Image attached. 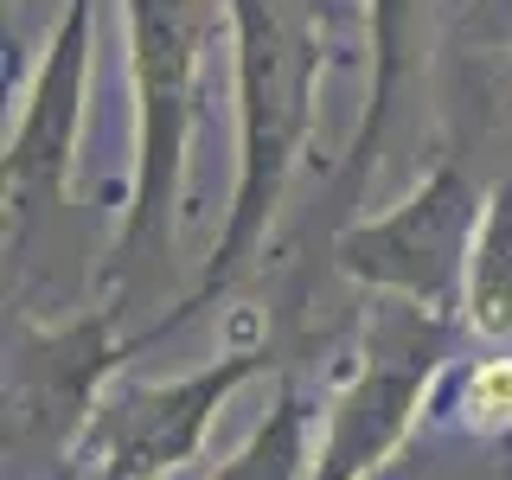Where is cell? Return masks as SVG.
<instances>
[{
  "instance_id": "3",
  "label": "cell",
  "mask_w": 512,
  "mask_h": 480,
  "mask_svg": "<svg viewBox=\"0 0 512 480\" xmlns=\"http://www.w3.org/2000/svg\"><path fill=\"white\" fill-rule=\"evenodd\" d=\"M480 212H487V186H474V173L442 154L397 205L346 218L333 231V269L365 295H397L442 320H461Z\"/></svg>"
},
{
  "instance_id": "2",
  "label": "cell",
  "mask_w": 512,
  "mask_h": 480,
  "mask_svg": "<svg viewBox=\"0 0 512 480\" xmlns=\"http://www.w3.org/2000/svg\"><path fill=\"white\" fill-rule=\"evenodd\" d=\"M224 0H122L128 20V96H135V160L128 205L109 244V295H135L173 256L186 199V160L199 135V77L205 45L218 39Z\"/></svg>"
},
{
  "instance_id": "5",
  "label": "cell",
  "mask_w": 512,
  "mask_h": 480,
  "mask_svg": "<svg viewBox=\"0 0 512 480\" xmlns=\"http://www.w3.org/2000/svg\"><path fill=\"white\" fill-rule=\"evenodd\" d=\"M96 13L103 0H64L45 52L20 84V116L0 141V205H7V263L26 256L39 218H52L71 192L77 148L90 116V71H96Z\"/></svg>"
},
{
  "instance_id": "1",
  "label": "cell",
  "mask_w": 512,
  "mask_h": 480,
  "mask_svg": "<svg viewBox=\"0 0 512 480\" xmlns=\"http://www.w3.org/2000/svg\"><path fill=\"white\" fill-rule=\"evenodd\" d=\"M224 32H231V77H237V173H231V205H224V231L212 256L199 263V282L180 295V308L160 314L148 333L167 340L186 320H199L218 295H231L263 256L276 212L288 199L301 154L314 141V96L327 77V45L308 26H295L276 0H224Z\"/></svg>"
},
{
  "instance_id": "4",
  "label": "cell",
  "mask_w": 512,
  "mask_h": 480,
  "mask_svg": "<svg viewBox=\"0 0 512 480\" xmlns=\"http://www.w3.org/2000/svg\"><path fill=\"white\" fill-rule=\"evenodd\" d=\"M461 333H468L461 320H442L397 295H372L359 340L346 352V384L333 397V436L320 455V480H359L410 436V423L436 397L448 365L461 359Z\"/></svg>"
},
{
  "instance_id": "8",
  "label": "cell",
  "mask_w": 512,
  "mask_h": 480,
  "mask_svg": "<svg viewBox=\"0 0 512 480\" xmlns=\"http://www.w3.org/2000/svg\"><path fill=\"white\" fill-rule=\"evenodd\" d=\"M429 32H436V0H365V58H372L365 64V109L346 135L340 173H333V205L365 199L384 141L429 71Z\"/></svg>"
},
{
  "instance_id": "7",
  "label": "cell",
  "mask_w": 512,
  "mask_h": 480,
  "mask_svg": "<svg viewBox=\"0 0 512 480\" xmlns=\"http://www.w3.org/2000/svg\"><path fill=\"white\" fill-rule=\"evenodd\" d=\"M122 320V295L90 301L71 320H39L32 308L7 314V436L96 410V397L116 384V365L148 346V333H122Z\"/></svg>"
},
{
  "instance_id": "6",
  "label": "cell",
  "mask_w": 512,
  "mask_h": 480,
  "mask_svg": "<svg viewBox=\"0 0 512 480\" xmlns=\"http://www.w3.org/2000/svg\"><path fill=\"white\" fill-rule=\"evenodd\" d=\"M269 365H276V340L269 333H237L218 359H205L186 378H167V384L116 378L84 423V461L116 480L173 468L199 448L205 423L224 410V397L237 384H250L256 372H269Z\"/></svg>"
},
{
  "instance_id": "9",
  "label": "cell",
  "mask_w": 512,
  "mask_h": 480,
  "mask_svg": "<svg viewBox=\"0 0 512 480\" xmlns=\"http://www.w3.org/2000/svg\"><path fill=\"white\" fill-rule=\"evenodd\" d=\"M461 327L480 346H512V160L500 167V180L487 186V212H480L474 256H468Z\"/></svg>"
},
{
  "instance_id": "10",
  "label": "cell",
  "mask_w": 512,
  "mask_h": 480,
  "mask_svg": "<svg viewBox=\"0 0 512 480\" xmlns=\"http://www.w3.org/2000/svg\"><path fill=\"white\" fill-rule=\"evenodd\" d=\"M448 410L474 436H506L512 429V346H487L480 359L448 365Z\"/></svg>"
}]
</instances>
